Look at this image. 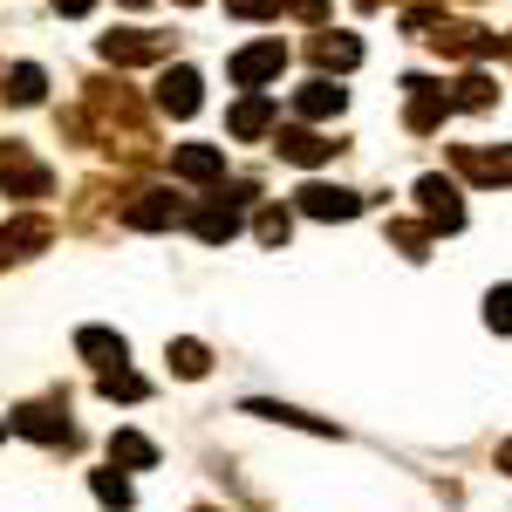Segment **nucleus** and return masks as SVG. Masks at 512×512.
Listing matches in <instances>:
<instances>
[{"instance_id":"1","label":"nucleus","mask_w":512,"mask_h":512,"mask_svg":"<svg viewBox=\"0 0 512 512\" xmlns=\"http://www.w3.org/2000/svg\"><path fill=\"white\" fill-rule=\"evenodd\" d=\"M0 192L21 198V205H35V198L55 192V171H48L41 158H28L21 144H0Z\"/></svg>"},{"instance_id":"2","label":"nucleus","mask_w":512,"mask_h":512,"mask_svg":"<svg viewBox=\"0 0 512 512\" xmlns=\"http://www.w3.org/2000/svg\"><path fill=\"white\" fill-rule=\"evenodd\" d=\"M403 96H410V103H403V130H410V137H431L437 123L458 110V103H451V89L431 82V76H410V82H403Z\"/></svg>"},{"instance_id":"3","label":"nucleus","mask_w":512,"mask_h":512,"mask_svg":"<svg viewBox=\"0 0 512 512\" xmlns=\"http://www.w3.org/2000/svg\"><path fill=\"white\" fill-rule=\"evenodd\" d=\"M14 431L21 437H35V444H76V424H69V403L62 396H41V403H21L14 410Z\"/></svg>"},{"instance_id":"4","label":"nucleus","mask_w":512,"mask_h":512,"mask_svg":"<svg viewBox=\"0 0 512 512\" xmlns=\"http://www.w3.org/2000/svg\"><path fill=\"white\" fill-rule=\"evenodd\" d=\"M437 55H458V62H485V55H499L506 35H492V28H478V21H437V35H424Z\"/></svg>"},{"instance_id":"5","label":"nucleus","mask_w":512,"mask_h":512,"mask_svg":"<svg viewBox=\"0 0 512 512\" xmlns=\"http://www.w3.org/2000/svg\"><path fill=\"white\" fill-rule=\"evenodd\" d=\"M246 198H253V185H233V192L212 198V205H198V212H192V233L205 239V246H226V239L239 233V212H246Z\"/></svg>"},{"instance_id":"6","label":"nucleus","mask_w":512,"mask_h":512,"mask_svg":"<svg viewBox=\"0 0 512 512\" xmlns=\"http://www.w3.org/2000/svg\"><path fill=\"white\" fill-rule=\"evenodd\" d=\"M417 212H424V226L431 233H458L465 226V198H458V185L451 178H417Z\"/></svg>"},{"instance_id":"7","label":"nucleus","mask_w":512,"mask_h":512,"mask_svg":"<svg viewBox=\"0 0 512 512\" xmlns=\"http://www.w3.org/2000/svg\"><path fill=\"white\" fill-rule=\"evenodd\" d=\"M171 55V41L151 35V28H117V35H103V62H117V69H137V62H164Z\"/></svg>"},{"instance_id":"8","label":"nucleus","mask_w":512,"mask_h":512,"mask_svg":"<svg viewBox=\"0 0 512 512\" xmlns=\"http://www.w3.org/2000/svg\"><path fill=\"white\" fill-rule=\"evenodd\" d=\"M294 212H308V219H355L362 212V192H349V185H301L294 192Z\"/></svg>"},{"instance_id":"9","label":"nucleus","mask_w":512,"mask_h":512,"mask_svg":"<svg viewBox=\"0 0 512 512\" xmlns=\"http://www.w3.org/2000/svg\"><path fill=\"white\" fill-rule=\"evenodd\" d=\"M178 219H185L178 192H137L123 205V226H137V233H164V226H178Z\"/></svg>"},{"instance_id":"10","label":"nucleus","mask_w":512,"mask_h":512,"mask_svg":"<svg viewBox=\"0 0 512 512\" xmlns=\"http://www.w3.org/2000/svg\"><path fill=\"white\" fill-rule=\"evenodd\" d=\"M171 178H185V185H219V178H226V151H219V144H178V151H171Z\"/></svg>"},{"instance_id":"11","label":"nucleus","mask_w":512,"mask_h":512,"mask_svg":"<svg viewBox=\"0 0 512 512\" xmlns=\"http://www.w3.org/2000/svg\"><path fill=\"white\" fill-rule=\"evenodd\" d=\"M280 69H287V48H280V41H253V48L233 55V82L239 89H260V82H274Z\"/></svg>"},{"instance_id":"12","label":"nucleus","mask_w":512,"mask_h":512,"mask_svg":"<svg viewBox=\"0 0 512 512\" xmlns=\"http://www.w3.org/2000/svg\"><path fill=\"white\" fill-rule=\"evenodd\" d=\"M198 103H205L198 69H164V76H158V110H164V117H198Z\"/></svg>"},{"instance_id":"13","label":"nucleus","mask_w":512,"mask_h":512,"mask_svg":"<svg viewBox=\"0 0 512 512\" xmlns=\"http://www.w3.org/2000/svg\"><path fill=\"white\" fill-rule=\"evenodd\" d=\"M274 96H260V89H246V96H239L233 103V117H226V130H233L239 144H253V137H267V130H274Z\"/></svg>"},{"instance_id":"14","label":"nucleus","mask_w":512,"mask_h":512,"mask_svg":"<svg viewBox=\"0 0 512 512\" xmlns=\"http://www.w3.org/2000/svg\"><path fill=\"white\" fill-rule=\"evenodd\" d=\"M274 151L287 164H328L335 158V144L321 137V130H308V123H287V130H274Z\"/></svg>"},{"instance_id":"15","label":"nucleus","mask_w":512,"mask_h":512,"mask_svg":"<svg viewBox=\"0 0 512 512\" xmlns=\"http://www.w3.org/2000/svg\"><path fill=\"white\" fill-rule=\"evenodd\" d=\"M294 110H301L308 123H328V117H342V110H349V89H335L328 76H315V82H301V89H294Z\"/></svg>"},{"instance_id":"16","label":"nucleus","mask_w":512,"mask_h":512,"mask_svg":"<svg viewBox=\"0 0 512 512\" xmlns=\"http://www.w3.org/2000/svg\"><path fill=\"white\" fill-rule=\"evenodd\" d=\"M76 349L96 362V369H123L130 362V342H123L117 328H76Z\"/></svg>"},{"instance_id":"17","label":"nucleus","mask_w":512,"mask_h":512,"mask_svg":"<svg viewBox=\"0 0 512 512\" xmlns=\"http://www.w3.org/2000/svg\"><path fill=\"white\" fill-rule=\"evenodd\" d=\"M0 96H7V103H14V110H35L41 96H48V76H41L35 62H14V69H7V76H0Z\"/></svg>"},{"instance_id":"18","label":"nucleus","mask_w":512,"mask_h":512,"mask_svg":"<svg viewBox=\"0 0 512 512\" xmlns=\"http://www.w3.org/2000/svg\"><path fill=\"white\" fill-rule=\"evenodd\" d=\"M110 465H123V472H151L158 465V444L144 431H110Z\"/></svg>"},{"instance_id":"19","label":"nucleus","mask_w":512,"mask_h":512,"mask_svg":"<svg viewBox=\"0 0 512 512\" xmlns=\"http://www.w3.org/2000/svg\"><path fill=\"white\" fill-rule=\"evenodd\" d=\"M458 164L472 171L478 185H512V144L506 151H458Z\"/></svg>"},{"instance_id":"20","label":"nucleus","mask_w":512,"mask_h":512,"mask_svg":"<svg viewBox=\"0 0 512 512\" xmlns=\"http://www.w3.org/2000/svg\"><path fill=\"white\" fill-rule=\"evenodd\" d=\"M253 417H267V424H294V431H315V437H335L328 417H308V410H287V403H246Z\"/></svg>"},{"instance_id":"21","label":"nucleus","mask_w":512,"mask_h":512,"mask_svg":"<svg viewBox=\"0 0 512 512\" xmlns=\"http://www.w3.org/2000/svg\"><path fill=\"white\" fill-rule=\"evenodd\" d=\"M451 103H458V110H492V103H499V82L472 69V76H458V82H451Z\"/></svg>"},{"instance_id":"22","label":"nucleus","mask_w":512,"mask_h":512,"mask_svg":"<svg viewBox=\"0 0 512 512\" xmlns=\"http://www.w3.org/2000/svg\"><path fill=\"white\" fill-rule=\"evenodd\" d=\"M315 62L321 69H355L362 62V41L355 35H315Z\"/></svg>"},{"instance_id":"23","label":"nucleus","mask_w":512,"mask_h":512,"mask_svg":"<svg viewBox=\"0 0 512 512\" xmlns=\"http://www.w3.org/2000/svg\"><path fill=\"white\" fill-rule=\"evenodd\" d=\"M96 390L110 396V403H144V396H151V383H144L137 369H103V383H96Z\"/></svg>"},{"instance_id":"24","label":"nucleus","mask_w":512,"mask_h":512,"mask_svg":"<svg viewBox=\"0 0 512 512\" xmlns=\"http://www.w3.org/2000/svg\"><path fill=\"white\" fill-rule=\"evenodd\" d=\"M89 492H96V506L130 512V478H123V465H110V472H96V478H89Z\"/></svg>"},{"instance_id":"25","label":"nucleus","mask_w":512,"mask_h":512,"mask_svg":"<svg viewBox=\"0 0 512 512\" xmlns=\"http://www.w3.org/2000/svg\"><path fill=\"white\" fill-rule=\"evenodd\" d=\"M171 369H178L185 383H198V376L212 369V355H205V342H192V335H185V342H171Z\"/></svg>"},{"instance_id":"26","label":"nucleus","mask_w":512,"mask_h":512,"mask_svg":"<svg viewBox=\"0 0 512 512\" xmlns=\"http://www.w3.org/2000/svg\"><path fill=\"white\" fill-rule=\"evenodd\" d=\"M485 328L492 335H512V287H492L485 294Z\"/></svg>"},{"instance_id":"27","label":"nucleus","mask_w":512,"mask_h":512,"mask_svg":"<svg viewBox=\"0 0 512 512\" xmlns=\"http://www.w3.org/2000/svg\"><path fill=\"white\" fill-rule=\"evenodd\" d=\"M253 233L267 239V246H287V233H294V219H287V212H280V205H267V212H260V219H253Z\"/></svg>"},{"instance_id":"28","label":"nucleus","mask_w":512,"mask_h":512,"mask_svg":"<svg viewBox=\"0 0 512 512\" xmlns=\"http://www.w3.org/2000/svg\"><path fill=\"white\" fill-rule=\"evenodd\" d=\"M390 239L403 246V260H431L424 246H431V226H390Z\"/></svg>"},{"instance_id":"29","label":"nucleus","mask_w":512,"mask_h":512,"mask_svg":"<svg viewBox=\"0 0 512 512\" xmlns=\"http://www.w3.org/2000/svg\"><path fill=\"white\" fill-rule=\"evenodd\" d=\"M226 14H239V21H267V14H280V0H226Z\"/></svg>"},{"instance_id":"30","label":"nucleus","mask_w":512,"mask_h":512,"mask_svg":"<svg viewBox=\"0 0 512 512\" xmlns=\"http://www.w3.org/2000/svg\"><path fill=\"white\" fill-rule=\"evenodd\" d=\"M89 7H96V0H55V14H69V21H76V14H89Z\"/></svg>"},{"instance_id":"31","label":"nucleus","mask_w":512,"mask_h":512,"mask_svg":"<svg viewBox=\"0 0 512 512\" xmlns=\"http://www.w3.org/2000/svg\"><path fill=\"white\" fill-rule=\"evenodd\" d=\"M0 260H14V239H7V226H0Z\"/></svg>"},{"instance_id":"32","label":"nucleus","mask_w":512,"mask_h":512,"mask_svg":"<svg viewBox=\"0 0 512 512\" xmlns=\"http://www.w3.org/2000/svg\"><path fill=\"white\" fill-rule=\"evenodd\" d=\"M499 472H512V444H506V451H499Z\"/></svg>"},{"instance_id":"33","label":"nucleus","mask_w":512,"mask_h":512,"mask_svg":"<svg viewBox=\"0 0 512 512\" xmlns=\"http://www.w3.org/2000/svg\"><path fill=\"white\" fill-rule=\"evenodd\" d=\"M7 431H14V417H0V437H7Z\"/></svg>"},{"instance_id":"34","label":"nucleus","mask_w":512,"mask_h":512,"mask_svg":"<svg viewBox=\"0 0 512 512\" xmlns=\"http://www.w3.org/2000/svg\"><path fill=\"white\" fill-rule=\"evenodd\" d=\"M123 7H151V0H123Z\"/></svg>"},{"instance_id":"35","label":"nucleus","mask_w":512,"mask_h":512,"mask_svg":"<svg viewBox=\"0 0 512 512\" xmlns=\"http://www.w3.org/2000/svg\"><path fill=\"white\" fill-rule=\"evenodd\" d=\"M178 7H198V0H178Z\"/></svg>"},{"instance_id":"36","label":"nucleus","mask_w":512,"mask_h":512,"mask_svg":"<svg viewBox=\"0 0 512 512\" xmlns=\"http://www.w3.org/2000/svg\"><path fill=\"white\" fill-rule=\"evenodd\" d=\"M198 512H212V506H198Z\"/></svg>"},{"instance_id":"37","label":"nucleus","mask_w":512,"mask_h":512,"mask_svg":"<svg viewBox=\"0 0 512 512\" xmlns=\"http://www.w3.org/2000/svg\"><path fill=\"white\" fill-rule=\"evenodd\" d=\"M506 48H512V41H506Z\"/></svg>"}]
</instances>
